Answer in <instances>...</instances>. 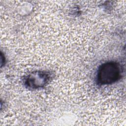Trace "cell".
I'll return each instance as SVG.
<instances>
[{"mask_svg":"<svg viewBox=\"0 0 126 126\" xmlns=\"http://www.w3.org/2000/svg\"><path fill=\"white\" fill-rule=\"evenodd\" d=\"M121 70L119 64L110 61L102 64L98 68L96 80L101 85H110L117 82L121 77Z\"/></svg>","mask_w":126,"mask_h":126,"instance_id":"cell-1","label":"cell"},{"mask_svg":"<svg viewBox=\"0 0 126 126\" xmlns=\"http://www.w3.org/2000/svg\"><path fill=\"white\" fill-rule=\"evenodd\" d=\"M50 75L46 72L36 71L30 74L26 79V86L31 89H37L44 87L48 82Z\"/></svg>","mask_w":126,"mask_h":126,"instance_id":"cell-2","label":"cell"}]
</instances>
